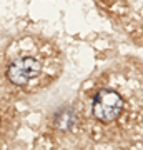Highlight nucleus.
Masks as SVG:
<instances>
[{
  "mask_svg": "<svg viewBox=\"0 0 143 150\" xmlns=\"http://www.w3.org/2000/svg\"><path fill=\"white\" fill-rule=\"evenodd\" d=\"M48 74L50 72L47 65L42 62V59L33 55L17 57L12 60L7 69L8 80L13 85H18L25 90H33L35 87H42L47 80H50Z\"/></svg>",
  "mask_w": 143,
  "mask_h": 150,
  "instance_id": "1",
  "label": "nucleus"
},
{
  "mask_svg": "<svg viewBox=\"0 0 143 150\" xmlns=\"http://www.w3.org/2000/svg\"><path fill=\"white\" fill-rule=\"evenodd\" d=\"M123 98L120 97V93L110 88H103L97 93V97L93 98V115L97 120H100L103 123H111L115 122L123 112Z\"/></svg>",
  "mask_w": 143,
  "mask_h": 150,
  "instance_id": "2",
  "label": "nucleus"
}]
</instances>
